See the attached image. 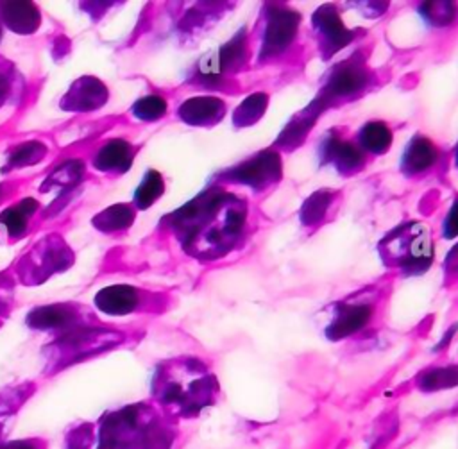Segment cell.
I'll return each instance as SVG.
<instances>
[{"instance_id":"cell-1","label":"cell","mask_w":458,"mask_h":449,"mask_svg":"<svg viewBox=\"0 0 458 449\" xmlns=\"http://www.w3.org/2000/svg\"><path fill=\"white\" fill-rule=\"evenodd\" d=\"M190 247L200 258H218L233 250L245 234L247 204L234 193H211L190 215Z\"/></svg>"},{"instance_id":"cell-2","label":"cell","mask_w":458,"mask_h":449,"mask_svg":"<svg viewBox=\"0 0 458 449\" xmlns=\"http://www.w3.org/2000/svg\"><path fill=\"white\" fill-rule=\"evenodd\" d=\"M379 254L385 263L404 272L426 270L433 258L431 234L424 224L410 222L390 231L379 241Z\"/></svg>"},{"instance_id":"cell-3","label":"cell","mask_w":458,"mask_h":449,"mask_svg":"<svg viewBox=\"0 0 458 449\" xmlns=\"http://www.w3.org/2000/svg\"><path fill=\"white\" fill-rule=\"evenodd\" d=\"M277 179H281V159L274 152H259L229 170V181L247 184L256 190H263Z\"/></svg>"},{"instance_id":"cell-4","label":"cell","mask_w":458,"mask_h":449,"mask_svg":"<svg viewBox=\"0 0 458 449\" xmlns=\"http://www.w3.org/2000/svg\"><path fill=\"white\" fill-rule=\"evenodd\" d=\"M369 79H370V73L367 66L360 61L352 59L338 64L326 80L322 104L336 98L352 97L354 93L361 91L369 84Z\"/></svg>"},{"instance_id":"cell-5","label":"cell","mask_w":458,"mask_h":449,"mask_svg":"<svg viewBox=\"0 0 458 449\" xmlns=\"http://www.w3.org/2000/svg\"><path fill=\"white\" fill-rule=\"evenodd\" d=\"M299 16L288 9L276 7L267 18L265 32H263V55H276L288 48V45L295 38Z\"/></svg>"},{"instance_id":"cell-6","label":"cell","mask_w":458,"mask_h":449,"mask_svg":"<svg viewBox=\"0 0 458 449\" xmlns=\"http://www.w3.org/2000/svg\"><path fill=\"white\" fill-rule=\"evenodd\" d=\"M372 309L367 302H340L335 306V315L326 327L331 340H342L360 331L370 320Z\"/></svg>"},{"instance_id":"cell-7","label":"cell","mask_w":458,"mask_h":449,"mask_svg":"<svg viewBox=\"0 0 458 449\" xmlns=\"http://www.w3.org/2000/svg\"><path fill=\"white\" fill-rule=\"evenodd\" d=\"M313 27L320 36V47L326 50V55H331L333 52H336L347 41L352 39V32H349L344 27L333 5H324L315 13Z\"/></svg>"},{"instance_id":"cell-8","label":"cell","mask_w":458,"mask_h":449,"mask_svg":"<svg viewBox=\"0 0 458 449\" xmlns=\"http://www.w3.org/2000/svg\"><path fill=\"white\" fill-rule=\"evenodd\" d=\"M322 156L326 161H333L335 168H338L342 174H352L363 165V154L360 148L340 136H333L324 141Z\"/></svg>"},{"instance_id":"cell-9","label":"cell","mask_w":458,"mask_h":449,"mask_svg":"<svg viewBox=\"0 0 458 449\" xmlns=\"http://www.w3.org/2000/svg\"><path fill=\"white\" fill-rule=\"evenodd\" d=\"M437 159L435 145L424 136H415L403 154V170L406 174H422Z\"/></svg>"},{"instance_id":"cell-10","label":"cell","mask_w":458,"mask_h":449,"mask_svg":"<svg viewBox=\"0 0 458 449\" xmlns=\"http://www.w3.org/2000/svg\"><path fill=\"white\" fill-rule=\"evenodd\" d=\"M358 141L363 150L383 154L392 143V131L383 122H369L358 132Z\"/></svg>"},{"instance_id":"cell-11","label":"cell","mask_w":458,"mask_h":449,"mask_svg":"<svg viewBox=\"0 0 458 449\" xmlns=\"http://www.w3.org/2000/svg\"><path fill=\"white\" fill-rule=\"evenodd\" d=\"M184 109H186V116H190V122L206 125V123H215L224 116L225 104L218 98L204 97V98L190 100V104Z\"/></svg>"},{"instance_id":"cell-12","label":"cell","mask_w":458,"mask_h":449,"mask_svg":"<svg viewBox=\"0 0 458 449\" xmlns=\"http://www.w3.org/2000/svg\"><path fill=\"white\" fill-rule=\"evenodd\" d=\"M456 385H458V367H437V369L426 370L419 377V386L424 392L445 390Z\"/></svg>"},{"instance_id":"cell-13","label":"cell","mask_w":458,"mask_h":449,"mask_svg":"<svg viewBox=\"0 0 458 449\" xmlns=\"http://www.w3.org/2000/svg\"><path fill=\"white\" fill-rule=\"evenodd\" d=\"M265 109H267V95L254 93V95L247 97L238 106V109L234 111V123L238 127H245L249 123H254L263 114Z\"/></svg>"},{"instance_id":"cell-14","label":"cell","mask_w":458,"mask_h":449,"mask_svg":"<svg viewBox=\"0 0 458 449\" xmlns=\"http://www.w3.org/2000/svg\"><path fill=\"white\" fill-rule=\"evenodd\" d=\"M329 202H331V197L326 191H318L311 195L302 208V220L306 224H313L315 220H320L326 215Z\"/></svg>"},{"instance_id":"cell-15","label":"cell","mask_w":458,"mask_h":449,"mask_svg":"<svg viewBox=\"0 0 458 449\" xmlns=\"http://www.w3.org/2000/svg\"><path fill=\"white\" fill-rule=\"evenodd\" d=\"M420 11H424L428 14V18L433 16L435 23H442L444 18L449 20V16L453 14V5H449V4H429V5H424Z\"/></svg>"},{"instance_id":"cell-16","label":"cell","mask_w":458,"mask_h":449,"mask_svg":"<svg viewBox=\"0 0 458 449\" xmlns=\"http://www.w3.org/2000/svg\"><path fill=\"white\" fill-rule=\"evenodd\" d=\"M458 234V200L453 204L451 211L444 220V236L453 238Z\"/></svg>"},{"instance_id":"cell-17","label":"cell","mask_w":458,"mask_h":449,"mask_svg":"<svg viewBox=\"0 0 458 449\" xmlns=\"http://www.w3.org/2000/svg\"><path fill=\"white\" fill-rule=\"evenodd\" d=\"M0 449H38V447L32 445L30 442H11V444L2 445Z\"/></svg>"},{"instance_id":"cell-18","label":"cell","mask_w":458,"mask_h":449,"mask_svg":"<svg viewBox=\"0 0 458 449\" xmlns=\"http://www.w3.org/2000/svg\"><path fill=\"white\" fill-rule=\"evenodd\" d=\"M454 157H456V165H458V147H456V156Z\"/></svg>"}]
</instances>
